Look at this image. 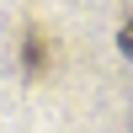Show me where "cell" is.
<instances>
[{
  "instance_id": "obj_1",
  "label": "cell",
  "mask_w": 133,
  "mask_h": 133,
  "mask_svg": "<svg viewBox=\"0 0 133 133\" xmlns=\"http://www.w3.org/2000/svg\"><path fill=\"white\" fill-rule=\"evenodd\" d=\"M117 48H123L128 59H133V21H123V32H117Z\"/></svg>"
}]
</instances>
